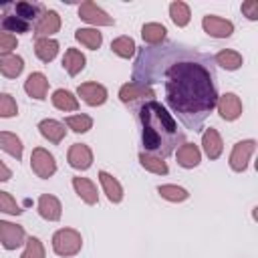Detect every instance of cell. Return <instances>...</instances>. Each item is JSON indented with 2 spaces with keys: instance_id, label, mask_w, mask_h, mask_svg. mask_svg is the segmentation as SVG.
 I'll return each instance as SVG.
<instances>
[{
  "instance_id": "6da1fadb",
  "label": "cell",
  "mask_w": 258,
  "mask_h": 258,
  "mask_svg": "<svg viewBox=\"0 0 258 258\" xmlns=\"http://www.w3.org/2000/svg\"><path fill=\"white\" fill-rule=\"evenodd\" d=\"M163 81L165 105L191 131H200L218 101L214 56L179 42L141 48L133 83L151 87Z\"/></svg>"
},
{
  "instance_id": "7a4b0ae2",
  "label": "cell",
  "mask_w": 258,
  "mask_h": 258,
  "mask_svg": "<svg viewBox=\"0 0 258 258\" xmlns=\"http://www.w3.org/2000/svg\"><path fill=\"white\" fill-rule=\"evenodd\" d=\"M137 115L141 123V145L145 153L165 159L175 151V147L185 143V133L179 131L177 121L159 101H145Z\"/></svg>"
},
{
  "instance_id": "3957f363",
  "label": "cell",
  "mask_w": 258,
  "mask_h": 258,
  "mask_svg": "<svg viewBox=\"0 0 258 258\" xmlns=\"http://www.w3.org/2000/svg\"><path fill=\"white\" fill-rule=\"evenodd\" d=\"M83 248V238L73 228H60L52 236V250L58 256H75Z\"/></svg>"
},
{
  "instance_id": "277c9868",
  "label": "cell",
  "mask_w": 258,
  "mask_h": 258,
  "mask_svg": "<svg viewBox=\"0 0 258 258\" xmlns=\"http://www.w3.org/2000/svg\"><path fill=\"white\" fill-rule=\"evenodd\" d=\"M30 167H32V171H34L38 177L48 179V177L54 175V171H56V161H54L52 153H48L46 149L34 147V149H32V155H30Z\"/></svg>"
},
{
  "instance_id": "5b68a950",
  "label": "cell",
  "mask_w": 258,
  "mask_h": 258,
  "mask_svg": "<svg viewBox=\"0 0 258 258\" xmlns=\"http://www.w3.org/2000/svg\"><path fill=\"white\" fill-rule=\"evenodd\" d=\"M26 242V232L22 226L0 220V244L6 250H16Z\"/></svg>"
},
{
  "instance_id": "8992f818",
  "label": "cell",
  "mask_w": 258,
  "mask_h": 258,
  "mask_svg": "<svg viewBox=\"0 0 258 258\" xmlns=\"http://www.w3.org/2000/svg\"><path fill=\"white\" fill-rule=\"evenodd\" d=\"M256 149V141L254 139H244V141H238L234 147H232V153H230V167L238 173L246 171L248 167V161H250V155L254 153Z\"/></svg>"
},
{
  "instance_id": "52a82bcc",
  "label": "cell",
  "mask_w": 258,
  "mask_h": 258,
  "mask_svg": "<svg viewBox=\"0 0 258 258\" xmlns=\"http://www.w3.org/2000/svg\"><path fill=\"white\" fill-rule=\"evenodd\" d=\"M79 16H81V20H85V22H89L93 26H111V24H115L113 16H109L103 8H99L91 0H87V2H83L79 6Z\"/></svg>"
},
{
  "instance_id": "ba28073f",
  "label": "cell",
  "mask_w": 258,
  "mask_h": 258,
  "mask_svg": "<svg viewBox=\"0 0 258 258\" xmlns=\"http://www.w3.org/2000/svg\"><path fill=\"white\" fill-rule=\"evenodd\" d=\"M58 28H60V16H58V12L44 10L38 16V20L34 22V26H32L34 32L32 34H34V38H50V34L58 32Z\"/></svg>"
},
{
  "instance_id": "9c48e42d",
  "label": "cell",
  "mask_w": 258,
  "mask_h": 258,
  "mask_svg": "<svg viewBox=\"0 0 258 258\" xmlns=\"http://www.w3.org/2000/svg\"><path fill=\"white\" fill-rule=\"evenodd\" d=\"M216 109L224 121H236L242 115V101L236 93H224L216 101Z\"/></svg>"
},
{
  "instance_id": "30bf717a",
  "label": "cell",
  "mask_w": 258,
  "mask_h": 258,
  "mask_svg": "<svg viewBox=\"0 0 258 258\" xmlns=\"http://www.w3.org/2000/svg\"><path fill=\"white\" fill-rule=\"evenodd\" d=\"M202 28L206 34H210L214 38H228L234 32V22L220 18V16H214V14H208L202 20Z\"/></svg>"
},
{
  "instance_id": "8fae6325",
  "label": "cell",
  "mask_w": 258,
  "mask_h": 258,
  "mask_svg": "<svg viewBox=\"0 0 258 258\" xmlns=\"http://www.w3.org/2000/svg\"><path fill=\"white\" fill-rule=\"evenodd\" d=\"M67 161H69L71 167L85 171V169H89V167L93 165V151H91V147L85 145V143H73V145L69 147Z\"/></svg>"
},
{
  "instance_id": "7c38bea8",
  "label": "cell",
  "mask_w": 258,
  "mask_h": 258,
  "mask_svg": "<svg viewBox=\"0 0 258 258\" xmlns=\"http://www.w3.org/2000/svg\"><path fill=\"white\" fill-rule=\"evenodd\" d=\"M153 97H155V91H153L151 87H145V85H139V83H133V81L125 83V85L119 89V99H121L123 103H135V101H139V99L151 101Z\"/></svg>"
},
{
  "instance_id": "4fadbf2b",
  "label": "cell",
  "mask_w": 258,
  "mask_h": 258,
  "mask_svg": "<svg viewBox=\"0 0 258 258\" xmlns=\"http://www.w3.org/2000/svg\"><path fill=\"white\" fill-rule=\"evenodd\" d=\"M77 93L89 107H99L107 101V89L99 83H83V85H79Z\"/></svg>"
},
{
  "instance_id": "5bb4252c",
  "label": "cell",
  "mask_w": 258,
  "mask_h": 258,
  "mask_svg": "<svg viewBox=\"0 0 258 258\" xmlns=\"http://www.w3.org/2000/svg\"><path fill=\"white\" fill-rule=\"evenodd\" d=\"M24 91L28 97H32L36 101H44L46 93H48V79L42 73H30L24 81Z\"/></svg>"
},
{
  "instance_id": "9a60e30c",
  "label": "cell",
  "mask_w": 258,
  "mask_h": 258,
  "mask_svg": "<svg viewBox=\"0 0 258 258\" xmlns=\"http://www.w3.org/2000/svg\"><path fill=\"white\" fill-rule=\"evenodd\" d=\"M173 153H175L177 165H181V167H185V169H194V167H198L200 161H202L200 147L194 145V143H181V145L177 147V151H173Z\"/></svg>"
},
{
  "instance_id": "2e32d148",
  "label": "cell",
  "mask_w": 258,
  "mask_h": 258,
  "mask_svg": "<svg viewBox=\"0 0 258 258\" xmlns=\"http://www.w3.org/2000/svg\"><path fill=\"white\" fill-rule=\"evenodd\" d=\"M38 214H40V218H44L48 222H58L60 214H62V206H60L58 198L50 196V194H42L38 198Z\"/></svg>"
},
{
  "instance_id": "e0dca14e",
  "label": "cell",
  "mask_w": 258,
  "mask_h": 258,
  "mask_svg": "<svg viewBox=\"0 0 258 258\" xmlns=\"http://www.w3.org/2000/svg\"><path fill=\"white\" fill-rule=\"evenodd\" d=\"M38 131H40V135L44 137V139H48L50 143H60L62 139H64V135H67V129H64V123H60V121H56V119H42L40 123H38Z\"/></svg>"
},
{
  "instance_id": "ac0fdd59",
  "label": "cell",
  "mask_w": 258,
  "mask_h": 258,
  "mask_svg": "<svg viewBox=\"0 0 258 258\" xmlns=\"http://www.w3.org/2000/svg\"><path fill=\"white\" fill-rule=\"evenodd\" d=\"M202 145H204V151L210 159H218L224 151V143H222V137L220 133L214 129V127H208L202 135Z\"/></svg>"
},
{
  "instance_id": "d6986e66",
  "label": "cell",
  "mask_w": 258,
  "mask_h": 258,
  "mask_svg": "<svg viewBox=\"0 0 258 258\" xmlns=\"http://www.w3.org/2000/svg\"><path fill=\"white\" fill-rule=\"evenodd\" d=\"M73 187H75L77 196H79L85 204L95 206V204L99 202L97 187H95V183H93L91 179H87V177H73Z\"/></svg>"
},
{
  "instance_id": "ffe728a7",
  "label": "cell",
  "mask_w": 258,
  "mask_h": 258,
  "mask_svg": "<svg viewBox=\"0 0 258 258\" xmlns=\"http://www.w3.org/2000/svg\"><path fill=\"white\" fill-rule=\"evenodd\" d=\"M87 64V58L81 50L77 48H67L64 50V56H62V69L71 75V77H77Z\"/></svg>"
},
{
  "instance_id": "44dd1931",
  "label": "cell",
  "mask_w": 258,
  "mask_h": 258,
  "mask_svg": "<svg viewBox=\"0 0 258 258\" xmlns=\"http://www.w3.org/2000/svg\"><path fill=\"white\" fill-rule=\"evenodd\" d=\"M99 181H101L103 191L107 194L109 202L119 204V202L123 200V185H121L111 173H107V171H99Z\"/></svg>"
},
{
  "instance_id": "7402d4cb",
  "label": "cell",
  "mask_w": 258,
  "mask_h": 258,
  "mask_svg": "<svg viewBox=\"0 0 258 258\" xmlns=\"http://www.w3.org/2000/svg\"><path fill=\"white\" fill-rule=\"evenodd\" d=\"M24 71V60L18 54H2L0 56V73L6 79H16Z\"/></svg>"
},
{
  "instance_id": "603a6c76",
  "label": "cell",
  "mask_w": 258,
  "mask_h": 258,
  "mask_svg": "<svg viewBox=\"0 0 258 258\" xmlns=\"http://www.w3.org/2000/svg\"><path fill=\"white\" fill-rule=\"evenodd\" d=\"M165 36H167V30H165V26L159 24V22H147V24H143V28H141V38H143L149 46H157V44L165 42Z\"/></svg>"
},
{
  "instance_id": "cb8c5ba5",
  "label": "cell",
  "mask_w": 258,
  "mask_h": 258,
  "mask_svg": "<svg viewBox=\"0 0 258 258\" xmlns=\"http://www.w3.org/2000/svg\"><path fill=\"white\" fill-rule=\"evenodd\" d=\"M0 149H4L14 159H22L24 145H22V141H20L18 135H14L10 131H0Z\"/></svg>"
},
{
  "instance_id": "d4e9b609",
  "label": "cell",
  "mask_w": 258,
  "mask_h": 258,
  "mask_svg": "<svg viewBox=\"0 0 258 258\" xmlns=\"http://www.w3.org/2000/svg\"><path fill=\"white\" fill-rule=\"evenodd\" d=\"M34 54L42 62H50L58 54V42L54 38H36L34 40Z\"/></svg>"
},
{
  "instance_id": "484cf974",
  "label": "cell",
  "mask_w": 258,
  "mask_h": 258,
  "mask_svg": "<svg viewBox=\"0 0 258 258\" xmlns=\"http://www.w3.org/2000/svg\"><path fill=\"white\" fill-rule=\"evenodd\" d=\"M50 101H52V105H54L58 111H64V113H69V111H77V109H79V101H77V97H75L71 91H67V89H56V91L52 93Z\"/></svg>"
},
{
  "instance_id": "4316f807",
  "label": "cell",
  "mask_w": 258,
  "mask_h": 258,
  "mask_svg": "<svg viewBox=\"0 0 258 258\" xmlns=\"http://www.w3.org/2000/svg\"><path fill=\"white\" fill-rule=\"evenodd\" d=\"M42 12H44V8L38 2H34V4L32 2H14V14L20 16L22 20H26L28 24L36 22Z\"/></svg>"
},
{
  "instance_id": "83f0119b",
  "label": "cell",
  "mask_w": 258,
  "mask_h": 258,
  "mask_svg": "<svg viewBox=\"0 0 258 258\" xmlns=\"http://www.w3.org/2000/svg\"><path fill=\"white\" fill-rule=\"evenodd\" d=\"M12 8H14V4H12ZM10 8V10H12ZM30 26L32 24H28L26 20H22L20 16H16L14 12H8L4 18H2V24H0V30H4V32H16V34H24V32H28L30 30Z\"/></svg>"
},
{
  "instance_id": "f1b7e54d",
  "label": "cell",
  "mask_w": 258,
  "mask_h": 258,
  "mask_svg": "<svg viewBox=\"0 0 258 258\" xmlns=\"http://www.w3.org/2000/svg\"><path fill=\"white\" fill-rule=\"evenodd\" d=\"M75 38L81 44H85L87 48H91V50H97L103 44V34L97 28H77L75 30Z\"/></svg>"
},
{
  "instance_id": "f546056e",
  "label": "cell",
  "mask_w": 258,
  "mask_h": 258,
  "mask_svg": "<svg viewBox=\"0 0 258 258\" xmlns=\"http://www.w3.org/2000/svg\"><path fill=\"white\" fill-rule=\"evenodd\" d=\"M214 62L220 64V67L226 69V71H238V69L242 67V54L236 52V50L224 48V50H220V52L214 56Z\"/></svg>"
},
{
  "instance_id": "4dcf8cb0",
  "label": "cell",
  "mask_w": 258,
  "mask_h": 258,
  "mask_svg": "<svg viewBox=\"0 0 258 258\" xmlns=\"http://www.w3.org/2000/svg\"><path fill=\"white\" fill-rule=\"evenodd\" d=\"M139 163H141V167H145L147 171L157 173V175H165V173L169 171L167 163H165L161 157L151 155V153H145V151H141V153H139Z\"/></svg>"
},
{
  "instance_id": "1f68e13d",
  "label": "cell",
  "mask_w": 258,
  "mask_h": 258,
  "mask_svg": "<svg viewBox=\"0 0 258 258\" xmlns=\"http://www.w3.org/2000/svg\"><path fill=\"white\" fill-rule=\"evenodd\" d=\"M169 16H171L175 26H187L189 18H191V12H189V6L185 2L175 0V2L169 4Z\"/></svg>"
},
{
  "instance_id": "d6a6232c",
  "label": "cell",
  "mask_w": 258,
  "mask_h": 258,
  "mask_svg": "<svg viewBox=\"0 0 258 258\" xmlns=\"http://www.w3.org/2000/svg\"><path fill=\"white\" fill-rule=\"evenodd\" d=\"M135 40L131 36H119L111 42V50L121 58H131L135 54Z\"/></svg>"
},
{
  "instance_id": "836d02e7",
  "label": "cell",
  "mask_w": 258,
  "mask_h": 258,
  "mask_svg": "<svg viewBox=\"0 0 258 258\" xmlns=\"http://www.w3.org/2000/svg\"><path fill=\"white\" fill-rule=\"evenodd\" d=\"M157 194L167 200V202H185L189 198L187 189L185 187H179V185H173V183H165V185H159L157 187Z\"/></svg>"
},
{
  "instance_id": "e575fe53",
  "label": "cell",
  "mask_w": 258,
  "mask_h": 258,
  "mask_svg": "<svg viewBox=\"0 0 258 258\" xmlns=\"http://www.w3.org/2000/svg\"><path fill=\"white\" fill-rule=\"evenodd\" d=\"M64 125L75 133H87L93 127V119L85 113H77V115H69L64 119Z\"/></svg>"
},
{
  "instance_id": "d590c367",
  "label": "cell",
  "mask_w": 258,
  "mask_h": 258,
  "mask_svg": "<svg viewBox=\"0 0 258 258\" xmlns=\"http://www.w3.org/2000/svg\"><path fill=\"white\" fill-rule=\"evenodd\" d=\"M24 244H26V248H24L20 258H44V246L38 238L30 236V238H26Z\"/></svg>"
},
{
  "instance_id": "8d00e7d4",
  "label": "cell",
  "mask_w": 258,
  "mask_h": 258,
  "mask_svg": "<svg viewBox=\"0 0 258 258\" xmlns=\"http://www.w3.org/2000/svg\"><path fill=\"white\" fill-rule=\"evenodd\" d=\"M16 113H18V105H16L14 97L8 93H0V117L8 119V117H14Z\"/></svg>"
},
{
  "instance_id": "74e56055",
  "label": "cell",
  "mask_w": 258,
  "mask_h": 258,
  "mask_svg": "<svg viewBox=\"0 0 258 258\" xmlns=\"http://www.w3.org/2000/svg\"><path fill=\"white\" fill-rule=\"evenodd\" d=\"M0 212L10 214V216H20L22 208L16 204V200L8 191H0Z\"/></svg>"
},
{
  "instance_id": "f35d334b",
  "label": "cell",
  "mask_w": 258,
  "mask_h": 258,
  "mask_svg": "<svg viewBox=\"0 0 258 258\" xmlns=\"http://www.w3.org/2000/svg\"><path fill=\"white\" fill-rule=\"evenodd\" d=\"M16 46H18L16 36L10 34V32L0 30V56H2V54H12V50H14Z\"/></svg>"
},
{
  "instance_id": "ab89813d",
  "label": "cell",
  "mask_w": 258,
  "mask_h": 258,
  "mask_svg": "<svg viewBox=\"0 0 258 258\" xmlns=\"http://www.w3.org/2000/svg\"><path fill=\"white\" fill-rule=\"evenodd\" d=\"M242 12L246 14L248 20H258V2L256 0L242 2Z\"/></svg>"
},
{
  "instance_id": "60d3db41",
  "label": "cell",
  "mask_w": 258,
  "mask_h": 258,
  "mask_svg": "<svg viewBox=\"0 0 258 258\" xmlns=\"http://www.w3.org/2000/svg\"><path fill=\"white\" fill-rule=\"evenodd\" d=\"M12 177V171L8 165H4V161L0 159V181H8Z\"/></svg>"
}]
</instances>
